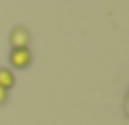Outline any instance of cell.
I'll list each match as a JSON object with an SVG mask.
<instances>
[{
    "mask_svg": "<svg viewBox=\"0 0 129 125\" xmlns=\"http://www.w3.org/2000/svg\"><path fill=\"white\" fill-rule=\"evenodd\" d=\"M8 60H10V65L14 67V69H26V67H30V62H32V52L28 50V48H14V50H10V56H8Z\"/></svg>",
    "mask_w": 129,
    "mask_h": 125,
    "instance_id": "6da1fadb",
    "label": "cell"
},
{
    "mask_svg": "<svg viewBox=\"0 0 129 125\" xmlns=\"http://www.w3.org/2000/svg\"><path fill=\"white\" fill-rule=\"evenodd\" d=\"M10 44H12V50L14 48H28V44H30V32H28V28L16 26L10 32Z\"/></svg>",
    "mask_w": 129,
    "mask_h": 125,
    "instance_id": "7a4b0ae2",
    "label": "cell"
},
{
    "mask_svg": "<svg viewBox=\"0 0 129 125\" xmlns=\"http://www.w3.org/2000/svg\"><path fill=\"white\" fill-rule=\"evenodd\" d=\"M0 87L4 91H10L14 87V75L10 69H0Z\"/></svg>",
    "mask_w": 129,
    "mask_h": 125,
    "instance_id": "3957f363",
    "label": "cell"
},
{
    "mask_svg": "<svg viewBox=\"0 0 129 125\" xmlns=\"http://www.w3.org/2000/svg\"><path fill=\"white\" fill-rule=\"evenodd\" d=\"M8 101V91H4L2 87H0V105H4Z\"/></svg>",
    "mask_w": 129,
    "mask_h": 125,
    "instance_id": "277c9868",
    "label": "cell"
},
{
    "mask_svg": "<svg viewBox=\"0 0 129 125\" xmlns=\"http://www.w3.org/2000/svg\"><path fill=\"white\" fill-rule=\"evenodd\" d=\"M125 115L129 117V95H127V101H125Z\"/></svg>",
    "mask_w": 129,
    "mask_h": 125,
    "instance_id": "5b68a950",
    "label": "cell"
}]
</instances>
